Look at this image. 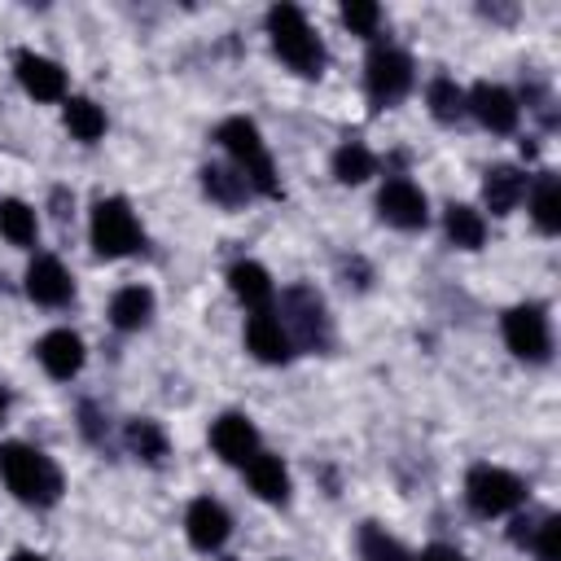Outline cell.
<instances>
[{
    "label": "cell",
    "mask_w": 561,
    "mask_h": 561,
    "mask_svg": "<svg viewBox=\"0 0 561 561\" xmlns=\"http://www.w3.org/2000/svg\"><path fill=\"white\" fill-rule=\"evenodd\" d=\"M0 478L22 504L48 508L61 500V469L26 443H0Z\"/></svg>",
    "instance_id": "1"
},
{
    "label": "cell",
    "mask_w": 561,
    "mask_h": 561,
    "mask_svg": "<svg viewBox=\"0 0 561 561\" xmlns=\"http://www.w3.org/2000/svg\"><path fill=\"white\" fill-rule=\"evenodd\" d=\"M267 35H272L276 57H280L289 70H298V75H307V79L324 70V44H320V35L307 26V18H302L298 4H276V9L267 13Z\"/></svg>",
    "instance_id": "2"
},
{
    "label": "cell",
    "mask_w": 561,
    "mask_h": 561,
    "mask_svg": "<svg viewBox=\"0 0 561 561\" xmlns=\"http://www.w3.org/2000/svg\"><path fill=\"white\" fill-rule=\"evenodd\" d=\"M219 145L232 153L237 171L245 175V184L263 197H280V180H276V167H272V153L263 149V136L250 118H224L219 123Z\"/></svg>",
    "instance_id": "3"
},
{
    "label": "cell",
    "mask_w": 561,
    "mask_h": 561,
    "mask_svg": "<svg viewBox=\"0 0 561 561\" xmlns=\"http://www.w3.org/2000/svg\"><path fill=\"white\" fill-rule=\"evenodd\" d=\"M465 500L478 517H500V513H513L522 500H526V482L508 469H495V465H473L469 478H465Z\"/></svg>",
    "instance_id": "4"
},
{
    "label": "cell",
    "mask_w": 561,
    "mask_h": 561,
    "mask_svg": "<svg viewBox=\"0 0 561 561\" xmlns=\"http://www.w3.org/2000/svg\"><path fill=\"white\" fill-rule=\"evenodd\" d=\"M140 241H145V232L123 197H101L92 206V245L101 259H123V254L140 250Z\"/></svg>",
    "instance_id": "5"
},
{
    "label": "cell",
    "mask_w": 561,
    "mask_h": 561,
    "mask_svg": "<svg viewBox=\"0 0 561 561\" xmlns=\"http://www.w3.org/2000/svg\"><path fill=\"white\" fill-rule=\"evenodd\" d=\"M364 83H368V101H373V110H386V105L403 101L408 88H412V57H408L403 48L377 44V48L368 53Z\"/></svg>",
    "instance_id": "6"
},
{
    "label": "cell",
    "mask_w": 561,
    "mask_h": 561,
    "mask_svg": "<svg viewBox=\"0 0 561 561\" xmlns=\"http://www.w3.org/2000/svg\"><path fill=\"white\" fill-rule=\"evenodd\" d=\"M280 307H285V324L280 329L289 333V342H298L302 351H324L329 346V316H324V302H320L316 289L294 285L280 298Z\"/></svg>",
    "instance_id": "7"
},
{
    "label": "cell",
    "mask_w": 561,
    "mask_h": 561,
    "mask_svg": "<svg viewBox=\"0 0 561 561\" xmlns=\"http://www.w3.org/2000/svg\"><path fill=\"white\" fill-rule=\"evenodd\" d=\"M504 342H508V351H513L517 359L543 364V359H548V346H552L543 307H535V302L508 307V311H504Z\"/></svg>",
    "instance_id": "8"
},
{
    "label": "cell",
    "mask_w": 561,
    "mask_h": 561,
    "mask_svg": "<svg viewBox=\"0 0 561 561\" xmlns=\"http://www.w3.org/2000/svg\"><path fill=\"white\" fill-rule=\"evenodd\" d=\"M377 210H381L386 224L408 228V232H412V228H425V219H430L425 193H421L412 180H403V175H394V180L381 184V193H377Z\"/></svg>",
    "instance_id": "9"
},
{
    "label": "cell",
    "mask_w": 561,
    "mask_h": 561,
    "mask_svg": "<svg viewBox=\"0 0 561 561\" xmlns=\"http://www.w3.org/2000/svg\"><path fill=\"white\" fill-rule=\"evenodd\" d=\"M465 105L473 110V118L486 127V131H513L517 127V118H522V105H517V96L508 92V88H500V83H478L469 96H465Z\"/></svg>",
    "instance_id": "10"
},
{
    "label": "cell",
    "mask_w": 561,
    "mask_h": 561,
    "mask_svg": "<svg viewBox=\"0 0 561 561\" xmlns=\"http://www.w3.org/2000/svg\"><path fill=\"white\" fill-rule=\"evenodd\" d=\"M26 294H31L39 307H61V302L75 294V280H70V272L61 267V259L35 254L31 267H26Z\"/></svg>",
    "instance_id": "11"
},
{
    "label": "cell",
    "mask_w": 561,
    "mask_h": 561,
    "mask_svg": "<svg viewBox=\"0 0 561 561\" xmlns=\"http://www.w3.org/2000/svg\"><path fill=\"white\" fill-rule=\"evenodd\" d=\"M184 530H188V543H193V548L215 552V548H224L232 522H228L224 504H215L210 495H202V500L188 504V513H184Z\"/></svg>",
    "instance_id": "12"
},
{
    "label": "cell",
    "mask_w": 561,
    "mask_h": 561,
    "mask_svg": "<svg viewBox=\"0 0 561 561\" xmlns=\"http://www.w3.org/2000/svg\"><path fill=\"white\" fill-rule=\"evenodd\" d=\"M35 355H39L44 373L57 377V381H70V377L83 368V342H79V333H70V329L44 333L39 346H35Z\"/></svg>",
    "instance_id": "13"
},
{
    "label": "cell",
    "mask_w": 561,
    "mask_h": 561,
    "mask_svg": "<svg viewBox=\"0 0 561 561\" xmlns=\"http://www.w3.org/2000/svg\"><path fill=\"white\" fill-rule=\"evenodd\" d=\"M210 447H215L228 465H245V460L259 451V430L250 425V416L228 412V416L215 421V430H210Z\"/></svg>",
    "instance_id": "14"
},
{
    "label": "cell",
    "mask_w": 561,
    "mask_h": 561,
    "mask_svg": "<svg viewBox=\"0 0 561 561\" xmlns=\"http://www.w3.org/2000/svg\"><path fill=\"white\" fill-rule=\"evenodd\" d=\"M18 79L35 101H61L66 96V70L39 53H18Z\"/></svg>",
    "instance_id": "15"
},
{
    "label": "cell",
    "mask_w": 561,
    "mask_h": 561,
    "mask_svg": "<svg viewBox=\"0 0 561 561\" xmlns=\"http://www.w3.org/2000/svg\"><path fill=\"white\" fill-rule=\"evenodd\" d=\"M245 346L263 364H285L289 359V333L280 329V320L272 311H254L245 320Z\"/></svg>",
    "instance_id": "16"
},
{
    "label": "cell",
    "mask_w": 561,
    "mask_h": 561,
    "mask_svg": "<svg viewBox=\"0 0 561 561\" xmlns=\"http://www.w3.org/2000/svg\"><path fill=\"white\" fill-rule=\"evenodd\" d=\"M245 478H250V491L267 504H285L289 500V469L280 465V456H267V451H254L245 465Z\"/></svg>",
    "instance_id": "17"
},
{
    "label": "cell",
    "mask_w": 561,
    "mask_h": 561,
    "mask_svg": "<svg viewBox=\"0 0 561 561\" xmlns=\"http://www.w3.org/2000/svg\"><path fill=\"white\" fill-rule=\"evenodd\" d=\"M228 285H232V294L250 307V311H267L272 307V276L259 267V263H250V259H241V263H232L228 267Z\"/></svg>",
    "instance_id": "18"
},
{
    "label": "cell",
    "mask_w": 561,
    "mask_h": 561,
    "mask_svg": "<svg viewBox=\"0 0 561 561\" xmlns=\"http://www.w3.org/2000/svg\"><path fill=\"white\" fill-rule=\"evenodd\" d=\"M482 197H486L491 215H508L526 197V175L517 167H491L482 180Z\"/></svg>",
    "instance_id": "19"
},
{
    "label": "cell",
    "mask_w": 561,
    "mask_h": 561,
    "mask_svg": "<svg viewBox=\"0 0 561 561\" xmlns=\"http://www.w3.org/2000/svg\"><path fill=\"white\" fill-rule=\"evenodd\" d=\"M149 316H153V294H149L145 285H127V289H118V294L110 298V320H114V329H123V333L149 324Z\"/></svg>",
    "instance_id": "20"
},
{
    "label": "cell",
    "mask_w": 561,
    "mask_h": 561,
    "mask_svg": "<svg viewBox=\"0 0 561 561\" xmlns=\"http://www.w3.org/2000/svg\"><path fill=\"white\" fill-rule=\"evenodd\" d=\"M530 215L539 232H557L561 228V180L557 175H539L535 193H530Z\"/></svg>",
    "instance_id": "21"
},
{
    "label": "cell",
    "mask_w": 561,
    "mask_h": 561,
    "mask_svg": "<svg viewBox=\"0 0 561 561\" xmlns=\"http://www.w3.org/2000/svg\"><path fill=\"white\" fill-rule=\"evenodd\" d=\"M447 237H451L460 250H478V245L486 241V219H482L473 206L451 202V206H447Z\"/></svg>",
    "instance_id": "22"
},
{
    "label": "cell",
    "mask_w": 561,
    "mask_h": 561,
    "mask_svg": "<svg viewBox=\"0 0 561 561\" xmlns=\"http://www.w3.org/2000/svg\"><path fill=\"white\" fill-rule=\"evenodd\" d=\"M202 184H206V193H210L219 206H241L245 193H250V184H245V175H241L237 167H206V171H202Z\"/></svg>",
    "instance_id": "23"
},
{
    "label": "cell",
    "mask_w": 561,
    "mask_h": 561,
    "mask_svg": "<svg viewBox=\"0 0 561 561\" xmlns=\"http://www.w3.org/2000/svg\"><path fill=\"white\" fill-rule=\"evenodd\" d=\"M425 101H430V114L438 118V123H456L469 105H465V92L456 88V79H447V75H438L430 88H425Z\"/></svg>",
    "instance_id": "24"
},
{
    "label": "cell",
    "mask_w": 561,
    "mask_h": 561,
    "mask_svg": "<svg viewBox=\"0 0 561 561\" xmlns=\"http://www.w3.org/2000/svg\"><path fill=\"white\" fill-rule=\"evenodd\" d=\"M373 167H377V158H373L359 140H346V145L333 153V175H337L342 184H364V180L373 175Z\"/></svg>",
    "instance_id": "25"
},
{
    "label": "cell",
    "mask_w": 561,
    "mask_h": 561,
    "mask_svg": "<svg viewBox=\"0 0 561 561\" xmlns=\"http://www.w3.org/2000/svg\"><path fill=\"white\" fill-rule=\"evenodd\" d=\"M66 127H70L75 140H96V136L105 131V114H101V105H92L88 96H70V101H66Z\"/></svg>",
    "instance_id": "26"
},
{
    "label": "cell",
    "mask_w": 561,
    "mask_h": 561,
    "mask_svg": "<svg viewBox=\"0 0 561 561\" xmlns=\"http://www.w3.org/2000/svg\"><path fill=\"white\" fill-rule=\"evenodd\" d=\"M0 232L13 241V245H31L35 241V210L18 197H4L0 202Z\"/></svg>",
    "instance_id": "27"
},
{
    "label": "cell",
    "mask_w": 561,
    "mask_h": 561,
    "mask_svg": "<svg viewBox=\"0 0 561 561\" xmlns=\"http://www.w3.org/2000/svg\"><path fill=\"white\" fill-rule=\"evenodd\" d=\"M359 557H364V561H412L408 548H403L399 539H390L377 522H364V526H359Z\"/></svg>",
    "instance_id": "28"
},
{
    "label": "cell",
    "mask_w": 561,
    "mask_h": 561,
    "mask_svg": "<svg viewBox=\"0 0 561 561\" xmlns=\"http://www.w3.org/2000/svg\"><path fill=\"white\" fill-rule=\"evenodd\" d=\"M127 443H131V451H136L140 460H149V465H158V460L167 456V434L158 430V421H131V425H127Z\"/></svg>",
    "instance_id": "29"
},
{
    "label": "cell",
    "mask_w": 561,
    "mask_h": 561,
    "mask_svg": "<svg viewBox=\"0 0 561 561\" xmlns=\"http://www.w3.org/2000/svg\"><path fill=\"white\" fill-rule=\"evenodd\" d=\"M530 548L539 552V561H561V517H557V513H548V517L535 526Z\"/></svg>",
    "instance_id": "30"
},
{
    "label": "cell",
    "mask_w": 561,
    "mask_h": 561,
    "mask_svg": "<svg viewBox=\"0 0 561 561\" xmlns=\"http://www.w3.org/2000/svg\"><path fill=\"white\" fill-rule=\"evenodd\" d=\"M342 22H346L355 35H377L381 9H377L373 0H351V4H342Z\"/></svg>",
    "instance_id": "31"
},
{
    "label": "cell",
    "mask_w": 561,
    "mask_h": 561,
    "mask_svg": "<svg viewBox=\"0 0 561 561\" xmlns=\"http://www.w3.org/2000/svg\"><path fill=\"white\" fill-rule=\"evenodd\" d=\"M416 561H469V557H465L460 548H451V543H430Z\"/></svg>",
    "instance_id": "32"
},
{
    "label": "cell",
    "mask_w": 561,
    "mask_h": 561,
    "mask_svg": "<svg viewBox=\"0 0 561 561\" xmlns=\"http://www.w3.org/2000/svg\"><path fill=\"white\" fill-rule=\"evenodd\" d=\"M13 561H44L39 552H31V548H22V552H13Z\"/></svg>",
    "instance_id": "33"
},
{
    "label": "cell",
    "mask_w": 561,
    "mask_h": 561,
    "mask_svg": "<svg viewBox=\"0 0 561 561\" xmlns=\"http://www.w3.org/2000/svg\"><path fill=\"white\" fill-rule=\"evenodd\" d=\"M4 408H9V394H4V386H0V421H4Z\"/></svg>",
    "instance_id": "34"
}]
</instances>
